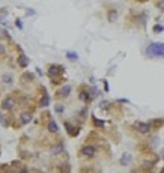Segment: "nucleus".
<instances>
[{"mask_svg":"<svg viewBox=\"0 0 164 173\" xmlns=\"http://www.w3.org/2000/svg\"><path fill=\"white\" fill-rule=\"evenodd\" d=\"M148 54L152 57H164V42H154L148 47Z\"/></svg>","mask_w":164,"mask_h":173,"instance_id":"obj_1","label":"nucleus"},{"mask_svg":"<svg viewBox=\"0 0 164 173\" xmlns=\"http://www.w3.org/2000/svg\"><path fill=\"white\" fill-rule=\"evenodd\" d=\"M14 105H15V101H14V98H12V96L5 98L3 102H2V107L5 110H12V109H14Z\"/></svg>","mask_w":164,"mask_h":173,"instance_id":"obj_2","label":"nucleus"},{"mask_svg":"<svg viewBox=\"0 0 164 173\" xmlns=\"http://www.w3.org/2000/svg\"><path fill=\"white\" fill-rule=\"evenodd\" d=\"M81 154L84 155V157H94L95 154H96V149L94 148V146H84V148L81 149Z\"/></svg>","mask_w":164,"mask_h":173,"instance_id":"obj_3","label":"nucleus"},{"mask_svg":"<svg viewBox=\"0 0 164 173\" xmlns=\"http://www.w3.org/2000/svg\"><path fill=\"white\" fill-rule=\"evenodd\" d=\"M60 72H63V66H59V65H51L50 69H48V75H57L60 74Z\"/></svg>","mask_w":164,"mask_h":173,"instance_id":"obj_4","label":"nucleus"},{"mask_svg":"<svg viewBox=\"0 0 164 173\" xmlns=\"http://www.w3.org/2000/svg\"><path fill=\"white\" fill-rule=\"evenodd\" d=\"M136 126H137V130H139L142 134H148V132L150 131V125H149V123H145V122L136 123Z\"/></svg>","mask_w":164,"mask_h":173,"instance_id":"obj_5","label":"nucleus"},{"mask_svg":"<svg viewBox=\"0 0 164 173\" xmlns=\"http://www.w3.org/2000/svg\"><path fill=\"white\" fill-rule=\"evenodd\" d=\"M18 65L21 66V68H26V66L29 65V59H27V56H26V54H20V57H18Z\"/></svg>","mask_w":164,"mask_h":173,"instance_id":"obj_6","label":"nucleus"},{"mask_svg":"<svg viewBox=\"0 0 164 173\" xmlns=\"http://www.w3.org/2000/svg\"><path fill=\"white\" fill-rule=\"evenodd\" d=\"M69 94H71V86H63V88L60 89V92H59L60 96H68Z\"/></svg>","mask_w":164,"mask_h":173,"instance_id":"obj_7","label":"nucleus"},{"mask_svg":"<svg viewBox=\"0 0 164 173\" xmlns=\"http://www.w3.org/2000/svg\"><path fill=\"white\" fill-rule=\"evenodd\" d=\"M48 131L50 132H57L59 131V126H57V123L54 121H50L48 122Z\"/></svg>","mask_w":164,"mask_h":173,"instance_id":"obj_8","label":"nucleus"},{"mask_svg":"<svg viewBox=\"0 0 164 173\" xmlns=\"http://www.w3.org/2000/svg\"><path fill=\"white\" fill-rule=\"evenodd\" d=\"M129 163H131V155H129V154H123L122 158H121V164H122V166H127V164H129Z\"/></svg>","mask_w":164,"mask_h":173,"instance_id":"obj_9","label":"nucleus"},{"mask_svg":"<svg viewBox=\"0 0 164 173\" xmlns=\"http://www.w3.org/2000/svg\"><path fill=\"white\" fill-rule=\"evenodd\" d=\"M32 121V115L30 113H23L21 115V123H29Z\"/></svg>","mask_w":164,"mask_h":173,"instance_id":"obj_10","label":"nucleus"},{"mask_svg":"<svg viewBox=\"0 0 164 173\" xmlns=\"http://www.w3.org/2000/svg\"><path fill=\"white\" fill-rule=\"evenodd\" d=\"M66 57L69 59L71 62H75L77 59H78V54H77V53H74V51H68L66 53Z\"/></svg>","mask_w":164,"mask_h":173,"instance_id":"obj_11","label":"nucleus"},{"mask_svg":"<svg viewBox=\"0 0 164 173\" xmlns=\"http://www.w3.org/2000/svg\"><path fill=\"white\" fill-rule=\"evenodd\" d=\"M48 104H50V96L44 95V98L41 99V107H48Z\"/></svg>","mask_w":164,"mask_h":173,"instance_id":"obj_12","label":"nucleus"},{"mask_svg":"<svg viewBox=\"0 0 164 173\" xmlns=\"http://www.w3.org/2000/svg\"><path fill=\"white\" fill-rule=\"evenodd\" d=\"M116 18H117V12H116L115 9H111V11L108 12V21H115Z\"/></svg>","mask_w":164,"mask_h":173,"instance_id":"obj_13","label":"nucleus"},{"mask_svg":"<svg viewBox=\"0 0 164 173\" xmlns=\"http://www.w3.org/2000/svg\"><path fill=\"white\" fill-rule=\"evenodd\" d=\"M63 151V145H57L56 146V148H53V149H51V154H59V152H62Z\"/></svg>","mask_w":164,"mask_h":173,"instance_id":"obj_14","label":"nucleus"},{"mask_svg":"<svg viewBox=\"0 0 164 173\" xmlns=\"http://www.w3.org/2000/svg\"><path fill=\"white\" fill-rule=\"evenodd\" d=\"M2 78H3V81H5L6 84H11V83H12V75H9V74H5Z\"/></svg>","mask_w":164,"mask_h":173,"instance_id":"obj_15","label":"nucleus"},{"mask_svg":"<svg viewBox=\"0 0 164 173\" xmlns=\"http://www.w3.org/2000/svg\"><path fill=\"white\" fill-rule=\"evenodd\" d=\"M56 111L57 113H63V105H60V104L56 105Z\"/></svg>","mask_w":164,"mask_h":173,"instance_id":"obj_16","label":"nucleus"},{"mask_svg":"<svg viewBox=\"0 0 164 173\" xmlns=\"http://www.w3.org/2000/svg\"><path fill=\"white\" fill-rule=\"evenodd\" d=\"M154 30H155V32H163V30H164V27L158 24V26H155V27H154Z\"/></svg>","mask_w":164,"mask_h":173,"instance_id":"obj_17","label":"nucleus"},{"mask_svg":"<svg viewBox=\"0 0 164 173\" xmlns=\"http://www.w3.org/2000/svg\"><path fill=\"white\" fill-rule=\"evenodd\" d=\"M107 105H108V101H102L101 102V109H107Z\"/></svg>","mask_w":164,"mask_h":173,"instance_id":"obj_18","label":"nucleus"},{"mask_svg":"<svg viewBox=\"0 0 164 173\" xmlns=\"http://www.w3.org/2000/svg\"><path fill=\"white\" fill-rule=\"evenodd\" d=\"M15 23H17V27H18V29H23V24H21V20H17V21H15Z\"/></svg>","mask_w":164,"mask_h":173,"instance_id":"obj_19","label":"nucleus"},{"mask_svg":"<svg viewBox=\"0 0 164 173\" xmlns=\"http://www.w3.org/2000/svg\"><path fill=\"white\" fill-rule=\"evenodd\" d=\"M3 53H5V45L0 44V54H3Z\"/></svg>","mask_w":164,"mask_h":173,"instance_id":"obj_20","label":"nucleus"},{"mask_svg":"<svg viewBox=\"0 0 164 173\" xmlns=\"http://www.w3.org/2000/svg\"><path fill=\"white\" fill-rule=\"evenodd\" d=\"M95 123H96V125H100V126H102V125H104V122H101V121H98V119H96V121H95Z\"/></svg>","mask_w":164,"mask_h":173,"instance_id":"obj_21","label":"nucleus"},{"mask_svg":"<svg viewBox=\"0 0 164 173\" xmlns=\"http://www.w3.org/2000/svg\"><path fill=\"white\" fill-rule=\"evenodd\" d=\"M20 173H29V172H27V169H26V167H23L21 170H20Z\"/></svg>","mask_w":164,"mask_h":173,"instance_id":"obj_22","label":"nucleus"},{"mask_svg":"<svg viewBox=\"0 0 164 173\" xmlns=\"http://www.w3.org/2000/svg\"><path fill=\"white\" fill-rule=\"evenodd\" d=\"M0 122H2V123H3V117H2V115H0Z\"/></svg>","mask_w":164,"mask_h":173,"instance_id":"obj_23","label":"nucleus"},{"mask_svg":"<svg viewBox=\"0 0 164 173\" xmlns=\"http://www.w3.org/2000/svg\"><path fill=\"white\" fill-rule=\"evenodd\" d=\"M160 173H164V169H163V170H161V172H160Z\"/></svg>","mask_w":164,"mask_h":173,"instance_id":"obj_24","label":"nucleus"},{"mask_svg":"<svg viewBox=\"0 0 164 173\" xmlns=\"http://www.w3.org/2000/svg\"><path fill=\"white\" fill-rule=\"evenodd\" d=\"M163 158H164V151H163Z\"/></svg>","mask_w":164,"mask_h":173,"instance_id":"obj_25","label":"nucleus"}]
</instances>
